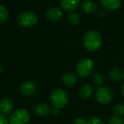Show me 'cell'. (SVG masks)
<instances>
[{"label": "cell", "mask_w": 124, "mask_h": 124, "mask_svg": "<svg viewBox=\"0 0 124 124\" xmlns=\"http://www.w3.org/2000/svg\"><path fill=\"white\" fill-rule=\"evenodd\" d=\"M77 79V76L73 73H66L61 77V82L66 86H73L76 84Z\"/></svg>", "instance_id": "5bb4252c"}, {"label": "cell", "mask_w": 124, "mask_h": 124, "mask_svg": "<svg viewBox=\"0 0 124 124\" xmlns=\"http://www.w3.org/2000/svg\"><path fill=\"white\" fill-rule=\"evenodd\" d=\"M14 109V102L11 99L4 98L0 100V113L4 115H9L12 113Z\"/></svg>", "instance_id": "9c48e42d"}, {"label": "cell", "mask_w": 124, "mask_h": 124, "mask_svg": "<svg viewBox=\"0 0 124 124\" xmlns=\"http://www.w3.org/2000/svg\"><path fill=\"white\" fill-rule=\"evenodd\" d=\"M122 94H123V95L124 97V83L123 84V85H122Z\"/></svg>", "instance_id": "484cf974"}, {"label": "cell", "mask_w": 124, "mask_h": 124, "mask_svg": "<svg viewBox=\"0 0 124 124\" xmlns=\"http://www.w3.org/2000/svg\"><path fill=\"white\" fill-rule=\"evenodd\" d=\"M107 124H124V122L121 117H118V116H113L112 118L110 119V121L108 122Z\"/></svg>", "instance_id": "7402d4cb"}, {"label": "cell", "mask_w": 124, "mask_h": 124, "mask_svg": "<svg viewBox=\"0 0 124 124\" xmlns=\"http://www.w3.org/2000/svg\"><path fill=\"white\" fill-rule=\"evenodd\" d=\"M87 121L83 117H76V119L73 121L72 124H86Z\"/></svg>", "instance_id": "cb8c5ba5"}, {"label": "cell", "mask_w": 124, "mask_h": 124, "mask_svg": "<svg viewBox=\"0 0 124 124\" xmlns=\"http://www.w3.org/2000/svg\"><path fill=\"white\" fill-rule=\"evenodd\" d=\"M29 122L30 113L23 108L14 111L9 117V124H28Z\"/></svg>", "instance_id": "277c9868"}, {"label": "cell", "mask_w": 124, "mask_h": 124, "mask_svg": "<svg viewBox=\"0 0 124 124\" xmlns=\"http://www.w3.org/2000/svg\"><path fill=\"white\" fill-rule=\"evenodd\" d=\"M101 6L107 10H116L121 5V0H99Z\"/></svg>", "instance_id": "9a60e30c"}, {"label": "cell", "mask_w": 124, "mask_h": 124, "mask_svg": "<svg viewBox=\"0 0 124 124\" xmlns=\"http://www.w3.org/2000/svg\"><path fill=\"white\" fill-rule=\"evenodd\" d=\"M96 101L102 105L110 104L114 98V93L110 88L105 86H101L98 88L95 91Z\"/></svg>", "instance_id": "8992f818"}, {"label": "cell", "mask_w": 124, "mask_h": 124, "mask_svg": "<svg viewBox=\"0 0 124 124\" xmlns=\"http://www.w3.org/2000/svg\"><path fill=\"white\" fill-rule=\"evenodd\" d=\"M38 90L36 84L31 80H27L20 84V92L23 95L26 96H31L33 95Z\"/></svg>", "instance_id": "52a82bcc"}, {"label": "cell", "mask_w": 124, "mask_h": 124, "mask_svg": "<svg viewBox=\"0 0 124 124\" xmlns=\"http://www.w3.org/2000/svg\"><path fill=\"white\" fill-rule=\"evenodd\" d=\"M93 82L94 84L95 85H97V86H100L104 84L105 82V77L103 74H99V73H97V74H95L94 75L93 77Z\"/></svg>", "instance_id": "ffe728a7"}, {"label": "cell", "mask_w": 124, "mask_h": 124, "mask_svg": "<svg viewBox=\"0 0 124 124\" xmlns=\"http://www.w3.org/2000/svg\"><path fill=\"white\" fill-rule=\"evenodd\" d=\"M113 113L115 116L121 117L124 115V105L122 104H116L113 106Z\"/></svg>", "instance_id": "ac0fdd59"}, {"label": "cell", "mask_w": 124, "mask_h": 124, "mask_svg": "<svg viewBox=\"0 0 124 124\" xmlns=\"http://www.w3.org/2000/svg\"><path fill=\"white\" fill-rule=\"evenodd\" d=\"M80 3V0H60L61 8L66 12H73Z\"/></svg>", "instance_id": "7c38bea8"}, {"label": "cell", "mask_w": 124, "mask_h": 124, "mask_svg": "<svg viewBox=\"0 0 124 124\" xmlns=\"http://www.w3.org/2000/svg\"><path fill=\"white\" fill-rule=\"evenodd\" d=\"M86 124H103V121L98 116H92L87 120Z\"/></svg>", "instance_id": "44dd1931"}, {"label": "cell", "mask_w": 124, "mask_h": 124, "mask_svg": "<svg viewBox=\"0 0 124 124\" xmlns=\"http://www.w3.org/2000/svg\"><path fill=\"white\" fill-rule=\"evenodd\" d=\"M52 114L54 115V116H58L59 115V113H60V110L59 109H56V108H54L53 110H52Z\"/></svg>", "instance_id": "d4e9b609"}, {"label": "cell", "mask_w": 124, "mask_h": 124, "mask_svg": "<svg viewBox=\"0 0 124 124\" xmlns=\"http://www.w3.org/2000/svg\"><path fill=\"white\" fill-rule=\"evenodd\" d=\"M82 9L85 14L91 15L97 11L98 5L93 0H85L82 4Z\"/></svg>", "instance_id": "4fadbf2b"}, {"label": "cell", "mask_w": 124, "mask_h": 124, "mask_svg": "<svg viewBox=\"0 0 124 124\" xmlns=\"http://www.w3.org/2000/svg\"><path fill=\"white\" fill-rule=\"evenodd\" d=\"M38 22V16L31 11H23L17 16V23L24 28L32 27Z\"/></svg>", "instance_id": "5b68a950"}, {"label": "cell", "mask_w": 124, "mask_h": 124, "mask_svg": "<svg viewBox=\"0 0 124 124\" xmlns=\"http://www.w3.org/2000/svg\"><path fill=\"white\" fill-rule=\"evenodd\" d=\"M52 112V109L49 105L47 103L42 102L38 103L34 107V113L39 117H45L48 116Z\"/></svg>", "instance_id": "ba28073f"}, {"label": "cell", "mask_w": 124, "mask_h": 124, "mask_svg": "<svg viewBox=\"0 0 124 124\" xmlns=\"http://www.w3.org/2000/svg\"><path fill=\"white\" fill-rule=\"evenodd\" d=\"M69 101L68 94L62 89H56L50 95V102L54 108L56 109H62Z\"/></svg>", "instance_id": "7a4b0ae2"}, {"label": "cell", "mask_w": 124, "mask_h": 124, "mask_svg": "<svg viewBox=\"0 0 124 124\" xmlns=\"http://www.w3.org/2000/svg\"><path fill=\"white\" fill-rule=\"evenodd\" d=\"M9 18V12L7 8L0 3V24L5 22Z\"/></svg>", "instance_id": "d6986e66"}, {"label": "cell", "mask_w": 124, "mask_h": 124, "mask_svg": "<svg viewBox=\"0 0 124 124\" xmlns=\"http://www.w3.org/2000/svg\"><path fill=\"white\" fill-rule=\"evenodd\" d=\"M83 44L87 50L94 52L100 47L102 44V37L97 31H89L83 37Z\"/></svg>", "instance_id": "6da1fadb"}, {"label": "cell", "mask_w": 124, "mask_h": 124, "mask_svg": "<svg viewBox=\"0 0 124 124\" xmlns=\"http://www.w3.org/2000/svg\"><path fill=\"white\" fill-rule=\"evenodd\" d=\"M0 124H9V117L7 115L0 113Z\"/></svg>", "instance_id": "603a6c76"}, {"label": "cell", "mask_w": 124, "mask_h": 124, "mask_svg": "<svg viewBox=\"0 0 124 124\" xmlns=\"http://www.w3.org/2000/svg\"><path fill=\"white\" fill-rule=\"evenodd\" d=\"M94 93V86L90 84L83 85L78 90V95L83 99H89Z\"/></svg>", "instance_id": "8fae6325"}, {"label": "cell", "mask_w": 124, "mask_h": 124, "mask_svg": "<svg viewBox=\"0 0 124 124\" xmlns=\"http://www.w3.org/2000/svg\"><path fill=\"white\" fill-rule=\"evenodd\" d=\"M3 66H2L1 64H0V74H1L2 73H3Z\"/></svg>", "instance_id": "4316f807"}, {"label": "cell", "mask_w": 124, "mask_h": 124, "mask_svg": "<svg viewBox=\"0 0 124 124\" xmlns=\"http://www.w3.org/2000/svg\"><path fill=\"white\" fill-rule=\"evenodd\" d=\"M94 62L90 58H83L77 62L76 66V72L81 78H86L92 74L94 69Z\"/></svg>", "instance_id": "3957f363"}, {"label": "cell", "mask_w": 124, "mask_h": 124, "mask_svg": "<svg viewBox=\"0 0 124 124\" xmlns=\"http://www.w3.org/2000/svg\"><path fill=\"white\" fill-rule=\"evenodd\" d=\"M68 21L70 22L71 25H77L78 23L80 21V18H79V15L77 14L74 13V12H71V13L69 14L68 15Z\"/></svg>", "instance_id": "e0dca14e"}, {"label": "cell", "mask_w": 124, "mask_h": 124, "mask_svg": "<svg viewBox=\"0 0 124 124\" xmlns=\"http://www.w3.org/2000/svg\"><path fill=\"white\" fill-rule=\"evenodd\" d=\"M108 76L113 81L119 82L124 79V72L117 68H112L108 72Z\"/></svg>", "instance_id": "2e32d148"}, {"label": "cell", "mask_w": 124, "mask_h": 124, "mask_svg": "<svg viewBox=\"0 0 124 124\" xmlns=\"http://www.w3.org/2000/svg\"><path fill=\"white\" fill-rule=\"evenodd\" d=\"M47 19L51 21H58L63 17V12L61 9L57 7H54V8H50L46 10L45 13Z\"/></svg>", "instance_id": "30bf717a"}]
</instances>
